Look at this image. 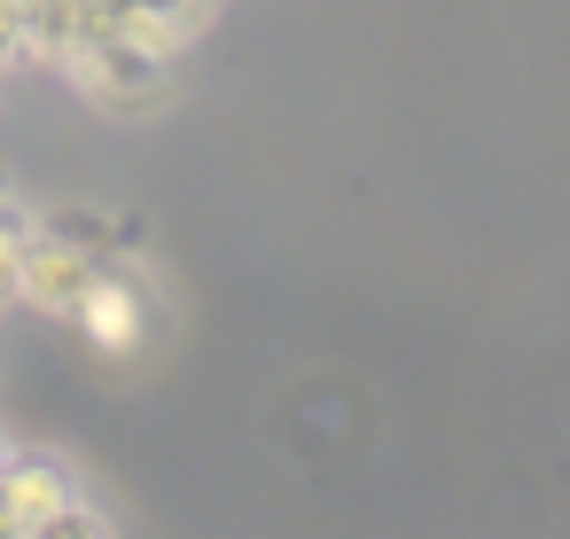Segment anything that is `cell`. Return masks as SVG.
Listing matches in <instances>:
<instances>
[{
    "label": "cell",
    "instance_id": "cell-1",
    "mask_svg": "<svg viewBox=\"0 0 570 539\" xmlns=\"http://www.w3.org/2000/svg\"><path fill=\"white\" fill-rule=\"evenodd\" d=\"M180 56L188 48H165V40H149V32H134V24H87L71 48H63V87L79 95V102H95L102 118H149V110H165L173 95H180Z\"/></svg>",
    "mask_w": 570,
    "mask_h": 539
},
{
    "label": "cell",
    "instance_id": "cell-2",
    "mask_svg": "<svg viewBox=\"0 0 570 539\" xmlns=\"http://www.w3.org/2000/svg\"><path fill=\"white\" fill-rule=\"evenodd\" d=\"M157 321H165V290H157L149 258H141V251H126V258H110V266H102V282L79 297V313H71L63 329H79L102 360H134V352L157 336Z\"/></svg>",
    "mask_w": 570,
    "mask_h": 539
},
{
    "label": "cell",
    "instance_id": "cell-3",
    "mask_svg": "<svg viewBox=\"0 0 570 539\" xmlns=\"http://www.w3.org/2000/svg\"><path fill=\"white\" fill-rule=\"evenodd\" d=\"M87 9H95L102 24H134V32H149V40H165V48H196L204 24L227 9V0H87ZM95 17H87V24H95Z\"/></svg>",
    "mask_w": 570,
    "mask_h": 539
},
{
    "label": "cell",
    "instance_id": "cell-4",
    "mask_svg": "<svg viewBox=\"0 0 570 539\" xmlns=\"http://www.w3.org/2000/svg\"><path fill=\"white\" fill-rule=\"evenodd\" d=\"M24 251H32V212L0 196V313L24 305Z\"/></svg>",
    "mask_w": 570,
    "mask_h": 539
},
{
    "label": "cell",
    "instance_id": "cell-5",
    "mask_svg": "<svg viewBox=\"0 0 570 539\" xmlns=\"http://www.w3.org/2000/svg\"><path fill=\"white\" fill-rule=\"evenodd\" d=\"M24 539H118V523H110V516H102V500H95V492L79 484V492H71V500H63L56 516H40V523H32Z\"/></svg>",
    "mask_w": 570,
    "mask_h": 539
},
{
    "label": "cell",
    "instance_id": "cell-6",
    "mask_svg": "<svg viewBox=\"0 0 570 539\" xmlns=\"http://www.w3.org/2000/svg\"><path fill=\"white\" fill-rule=\"evenodd\" d=\"M9 461H17V445H9V438H0V477H9Z\"/></svg>",
    "mask_w": 570,
    "mask_h": 539
}]
</instances>
